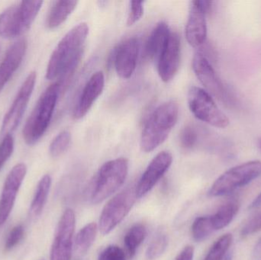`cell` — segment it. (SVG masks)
Wrapping results in <instances>:
<instances>
[{"label": "cell", "mask_w": 261, "mask_h": 260, "mask_svg": "<svg viewBox=\"0 0 261 260\" xmlns=\"http://www.w3.org/2000/svg\"><path fill=\"white\" fill-rule=\"evenodd\" d=\"M89 35L87 23H80L70 29L54 50L46 70V79L58 81L61 86L78 65Z\"/></svg>", "instance_id": "6da1fadb"}, {"label": "cell", "mask_w": 261, "mask_h": 260, "mask_svg": "<svg viewBox=\"0 0 261 260\" xmlns=\"http://www.w3.org/2000/svg\"><path fill=\"white\" fill-rule=\"evenodd\" d=\"M179 117L178 105L173 101L165 102L155 108L149 116L141 133V151L151 152L168 137Z\"/></svg>", "instance_id": "7a4b0ae2"}, {"label": "cell", "mask_w": 261, "mask_h": 260, "mask_svg": "<svg viewBox=\"0 0 261 260\" xmlns=\"http://www.w3.org/2000/svg\"><path fill=\"white\" fill-rule=\"evenodd\" d=\"M61 89V84L55 82L40 96L23 128V139L26 145H35L45 134L51 122Z\"/></svg>", "instance_id": "3957f363"}, {"label": "cell", "mask_w": 261, "mask_h": 260, "mask_svg": "<svg viewBox=\"0 0 261 260\" xmlns=\"http://www.w3.org/2000/svg\"><path fill=\"white\" fill-rule=\"evenodd\" d=\"M128 160L124 157L110 160L98 171L92 184L90 201L97 205L115 193L126 180Z\"/></svg>", "instance_id": "277c9868"}, {"label": "cell", "mask_w": 261, "mask_h": 260, "mask_svg": "<svg viewBox=\"0 0 261 260\" xmlns=\"http://www.w3.org/2000/svg\"><path fill=\"white\" fill-rule=\"evenodd\" d=\"M43 1H22L0 14V36L13 38L29 30L42 7Z\"/></svg>", "instance_id": "5b68a950"}, {"label": "cell", "mask_w": 261, "mask_h": 260, "mask_svg": "<svg viewBox=\"0 0 261 260\" xmlns=\"http://www.w3.org/2000/svg\"><path fill=\"white\" fill-rule=\"evenodd\" d=\"M261 175V162L248 161L238 165L224 172L213 183L208 194L211 197H220L231 194L258 178Z\"/></svg>", "instance_id": "8992f818"}, {"label": "cell", "mask_w": 261, "mask_h": 260, "mask_svg": "<svg viewBox=\"0 0 261 260\" xmlns=\"http://www.w3.org/2000/svg\"><path fill=\"white\" fill-rule=\"evenodd\" d=\"M187 100L190 111L198 120L218 128H225L229 125V119L219 109L213 96L203 89L192 86Z\"/></svg>", "instance_id": "52a82bcc"}, {"label": "cell", "mask_w": 261, "mask_h": 260, "mask_svg": "<svg viewBox=\"0 0 261 260\" xmlns=\"http://www.w3.org/2000/svg\"><path fill=\"white\" fill-rule=\"evenodd\" d=\"M137 199L135 188H128L115 195L104 206L99 218V232L102 235L111 233L129 213Z\"/></svg>", "instance_id": "ba28073f"}, {"label": "cell", "mask_w": 261, "mask_h": 260, "mask_svg": "<svg viewBox=\"0 0 261 260\" xmlns=\"http://www.w3.org/2000/svg\"><path fill=\"white\" fill-rule=\"evenodd\" d=\"M193 70L210 96H214L226 105L233 103V99L229 91L219 79L211 63L202 52H197L193 56Z\"/></svg>", "instance_id": "9c48e42d"}, {"label": "cell", "mask_w": 261, "mask_h": 260, "mask_svg": "<svg viewBox=\"0 0 261 260\" xmlns=\"http://www.w3.org/2000/svg\"><path fill=\"white\" fill-rule=\"evenodd\" d=\"M36 78L35 72L29 73L18 90L10 108L3 119L1 130L3 136L12 134L21 122L35 89Z\"/></svg>", "instance_id": "30bf717a"}, {"label": "cell", "mask_w": 261, "mask_h": 260, "mask_svg": "<svg viewBox=\"0 0 261 260\" xmlns=\"http://www.w3.org/2000/svg\"><path fill=\"white\" fill-rule=\"evenodd\" d=\"M76 217L72 209L63 214L57 227L50 250V260H70L73 250Z\"/></svg>", "instance_id": "8fae6325"}, {"label": "cell", "mask_w": 261, "mask_h": 260, "mask_svg": "<svg viewBox=\"0 0 261 260\" xmlns=\"http://www.w3.org/2000/svg\"><path fill=\"white\" fill-rule=\"evenodd\" d=\"M27 174V166L24 163L15 165L8 174L0 198V227L6 222L14 205L20 187Z\"/></svg>", "instance_id": "7c38bea8"}, {"label": "cell", "mask_w": 261, "mask_h": 260, "mask_svg": "<svg viewBox=\"0 0 261 260\" xmlns=\"http://www.w3.org/2000/svg\"><path fill=\"white\" fill-rule=\"evenodd\" d=\"M172 162L173 157L167 151L159 153L150 161L135 187L137 198L144 197L154 187L155 185L168 170Z\"/></svg>", "instance_id": "4fadbf2b"}, {"label": "cell", "mask_w": 261, "mask_h": 260, "mask_svg": "<svg viewBox=\"0 0 261 260\" xmlns=\"http://www.w3.org/2000/svg\"><path fill=\"white\" fill-rule=\"evenodd\" d=\"M180 63V39L176 32H171L168 41L156 61L158 72L164 82L171 81L179 70Z\"/></svg>", "instance_id": "5bb4252c"}, {"label": "cell", "mask_w": 261, "mask_h": 260, "mask_svg": "<svg viewBox=\"0 0 261 260\" xmlns=\"http://www.w3.org/2000/svg\"><path fill=\"white\" fill-rule=\"evenodd\" d=\"M206 15L202 0L191 2L186 24V38L193 47L202 46L206 41Z\"/></svg>", "instance_id": "9a60e30c"}, {"label": "cell", "mask_w": 261, "mask_h": 260, "mask_svg": "<svg viewBox=\"0 0 261 260\" xmlns=\"http://www.w3.org/2000/svg\"><path fill=\"white\" fill-rule=\"evenodd\" d=\"M139 42L138 38H130L121 43L115 51L114 66L119 77L128 79L132 77L138 62Z\"/></svg>", "instance_id": "2e32d148"}, {"label": "cell", "mask_w": 261, "mask_h": 260, "mask_svg": "<svg viewBox=\"0 0 261 260\" xmlns=\"http://www.w3.org/2000/svg\"><path fill=\"white\" fill-rule=\"evenodd\" d=\"M105 86V76L102 71L92 75L83 89L82 93L73 109V117L76 120L83 119L89 112L96 99L102 94Z\"/></svg>", "instance_id": "e0dca14e"}, {"label": "cell", "mask_w": 261, "mask_h": 260, "mask_svg": "<svg viewBox=\"0 0 261 260\" xmlns=\"http://www.w3.org/2000/svg\"><path fill=\"white\" fill-rule=\"evenodd\" d=\"M26 50L27 41L24 38L15 41L8 49L0 64V93L21 65Z\"/></svg>", "instance_id": "ac0fdd59"}, {"label": "cell", "mask_w": 261, "mask_h": 260, "mask_svg": "<svg viewBox=\"0 0 261 260\" xmlns=\"http://www.w3.org/2000/svg\"><path fill=\"white\" fill-rule=\"evenodd\" d=\"M170 33L171 31L165 22L158 23L152 31L145 47L146 55L151 61H158L168 41Z\"/></svg>", "instance_id": "d6986e66"}, {"label": "cell", "mask_w": 261, "mask_h": 260, "mask_svg": "<svg viewBox=\"0 0 261 260\" xmlns=\"http://www.w3.org/2000/svg\"><path fill=\"white\" fill-rule=\"evenodd\" d=\"M77 1H56L54 3L46 21L49 29H55L63 24L77 6Z\"/></svg>", "instance_id": "ffe728a7"}, {"label": "cell", "mask_w": 261, "mask_h": 260, "mask_svg": "<svg viewBox=\"0 0 261 260\" xmlns=\"http://www.w3.org/2000/svg\"><path fill=\"white\" fill-rule=\"evenodd\" d=\"M239 209L240 203L238 200H229L222 205L214 215H210L215 232L225 228L230 224L239 212Z\"/></svg>", "instance_id": "44dd1931"}, {"label": "cell", "mask_w": 261, "mask_h": 260, "mask_svg": "<svg viewBox=\"0 0 261 260\" xmlns=\"http://www.w3.org/2000/svg\"><path fill=\"white\" fill-rule=\"evenodd\" d=\"M50 186H51V177L48 174L44 175L38 183L36 192L31 206V213L34 216H38L42 212L47 203Z\"/></svg>", "instance_id": "7402d4cb"}, {"label": "cell", "mask_w": 261, "mask_h": 260, "mask_svg": "<svg viewBox=\"0 0 261 260\" xmlns=\"http://www.w3.org/2000/svg\"><path fill=\"white\" fill-rule=\"evenodd\" d=\"M98 225L90 223L81 229L75 238V250L80 255H85L94 243L97 235Z\"/></svg>", "instance_id": "603a6c76"}, {"label": "cell", "mask_w": 261, "mask_h": 260, "mask_svg": "<svg viewBox=\"0 0 261 260\" xmlns=\"http://www.w3.org/2000/svg\"><path fill=\"white\" fill-rule=\"evenodd\" d=\"M147 236V228L142 224L132 226L124 238V245L128 257L132 258L136 254L137 250Z\"/></svg>", "instance_id": "cb8c5ba5"}, {"label": "cell", "mask_w": 261, "mask_h": 260, "mask_svg": "<svg viewBox=\"0 0 261 260\" xmlns=\"http://www.w3.org/2000/svg\"><path fill=\"white\" fill-rule=\"evenodd\" d=\"M233 242L231 234H225L219 238L212 246L204 260H222L229 252Z\"/></svg>", "instance_id": "d4e9b609"}, {"label": "cell", "mask_w": 261, "mask_h": 260, "mask_svg": "<svg viewBox=\"0 0 261 260\" xmlns=\"http://www.w3.org/2000/svg\"><path fill=\"white\" fill-rule=\"evenodd\" d=\"M214 232L211 216L199 217L192 225V235L193 239L198 242L206 239Z\"/></svg>", "instance_id": "484cf974"}, {"label": "cell", "mask_w": 261, "mask_h": 260, "mask_svg": "<svg viewBox=\"0 0 261 260\" xmlns=\"http://www.w3.org/2000/svg\"><path fill=\"white\" fill-rule=\"evenodd\" d=\"M71 142V134L68 131L60 132L52 140L49 148L50 156L54 158L60 157L68 149Z\"/></svg>", "instance_id": "4316f807"}, {"label": "cell", "mask_w": 261, "mask_h": 260, "mask_svg": "<svg viewBox=\"0 0 261 260\" xmlns=\"http://www.w3.org/2000/svg\"><path fill=\"white\" fill-rule=\"evenodd\" d=\"M168 238L164 233H159L154 237L146 251V258L148 260H154L159 258L167 249Z\"/></svg>", "instance_id": "83f0119b"}, {"label": "cell", "mask_w": 261, "mask_h": 260, "mask_svg": "<svg viewBox=\"0 0 261 260\" xmlns=\"http://www.w3.org/2000/svg\"><path fill=\"white\" fill-rule=\"evenodd\" d=\"M3 140L0 143V170L3 169L14 151V137L12 134L3 136Z\"/></svg>", "instance_id": "f1b7e54d"}, {"label": "cell", "mask_w": 261, "mask_h": 260, "mask_svg": "<svg viewBox=\"0 0 261 260\" xmlns=\"http://www.w3.org/2000/svg\"><path fill=\"white\" fill-rule=\"evenodd\" d=\"M180 145L185 149H192L196 146L198 141V134L196 129L192 126H186L179 135Z\"/></svg>", "instance_id": "f546056e"}, {"label": "cell", "mask_w": 261, "mask_h": 260, "mask_svg": "<svg viewBox=\"0 0 261 260\" xmlns=\"http://www.w3.org/2000/svg\"><path fill=\"white\" fill-rule=\"evenodd\" d=\"M259 232H261V212L256 214L245 223L241 230V237L245 238Z\"/></svg>", "instance_id": "4dcf8cb0"}, {"label": "cell", "mask_w": 261, "mask_h": 260, "mask_svg": "<svg viewBox=\"0 0 261 260\" xmlns=\"http://www.w3.org/2000/svg\"><path fill=\"white\" fill-rule=\"evenodd\" d=\"M144 2H130L129 12H128L127 24L132 26L136 24L144 15Z\"/></svg>", "instance_id": "1f68e13d"}, {"label": "cell", "mask_w": 261, "mask_h": 260, "mask_svg": "<svg viewBox=\"0 0 261 260\" xmlns=\"http://www.w3.org/2000/svg\"><path fill=\"white\" fill-rule=\"evenodd\" d=\"M98 260H126L125 252L116 245H110L106 247L99 253Z\"/></svg>", "instance_id": "d6a6232c"}, {"label": "cell", "mask_w": 261, "mask_h": 260, "mask_svg": "<svg viewBox=\"0 0 261 260\" xmlns=\"http://www.w3.org/2000/svg\"><path fill=\"white\" fill-rule=\"evenodd\" d=\"M24 236V227L22 225H17L11 230L10 233L9 234L5 244V250L6 251L13 249Z\"/></svg>", "instance_id": "836d02e7"}, {"label": "cell", "mask_w": 261, "mask_h": 260, "mask_svg": "<svg viewBox=\"0 0 261 260\" xmlns=\"http://www.w3.org/2000/svg\"><path fill=\"white\" fill-rule=\"evenodd\" d=\"M194 256V248L192 246H187L178 254L175 260H193Z\"/></svg>", "instance_id": "e575fe53"}, {"label": "cell", "mask_w": 261, "mask_h": 260, "mask_svg": "<svg viewBox=\"0 0 261 260\" xmlns=\"http://www.w3.org/2000/svg\"><path fill=\"white\" fill-rule=\"evenodd\" d=\"M261 206V192L254 198V201L251 203V206H250V209H257V208H260Z\"/></svg>", "instance_id": "d590c367"}, {"label": "cell", "mask_w": 261, "mask_h": 260, "mask_svg": "<svg viewBox=\"0 0 261 260\" xmlns=\"http://www.w3.org/2000/svg\"><path fill=\"white\" fill-rule=\"evenodd\" d=\"M253 255H254V257H258L261 255V238L254 247Z\"/></svg>", "instance_id": "8d00e7d4"}, {"label": "cell", "mask_w": 261, "mask_h": 260, "mask_svg": "<svg viewBox=\"0 0 261 260\" xmlns=\"http://www.w3.org/2000/svg\"><path fill=\"white\" fill-rule=\"evenodd\" d=\"M233 259V254L231 252H228L226 255H225V257L222 260H232Z\"/></svg>", "instance_id": "74e56055"}, {"label": "cell", "mask_w": 261, "mask_h": 260, "mask_svg": "<svg viewBox=\"0 0 261 260\" xmlns=\"http://www.w3.org/2000/svg\"><path fill=\"white\" fill-rule=\"evenodd\" d=\"M258 147H259V148H260V150L261 151V137L258 140Z\"/></svg>", "instance_id": "f35d334b"}]
</instances>
